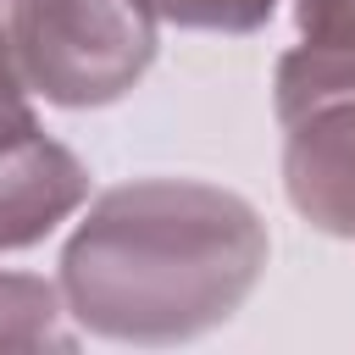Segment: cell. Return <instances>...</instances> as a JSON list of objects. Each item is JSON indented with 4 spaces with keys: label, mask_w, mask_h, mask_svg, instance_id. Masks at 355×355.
<instances>
[{
    "label": "cell",
    "mask_w": 355,
    "mask_h": 355,
    "mask_svg": "<svg viewBox=\"0 0 355 355\" xmlns=\"http://www.w3.org/2000/svg\"><path fill=\"white\" fill-rule=\"evenodd\" d=\"M166 28L189 33H255L277 17L283 0H144Z\"/></svg>",
    "instance_id": "cell-6"
},
{
    "label": "cell",
    "mask_w": 355,
    "mask_h": 355,
    "mask_svg": "<svg viewBox=\"0 0 355 355\" xmlns=\"http://www.w3.org/2000/svg\"><path fill=\"white\" fill-rule=\"evenodd\" d=\"M294 11V28L300 33H322V28H338L355 17V0H288Z\"/></svg>",
    "instance_id": "cell-8"
},
{
    "label": "cell",
    "mask_w": 355,
    "mask_h": 355,
    "mask_svg": "<svg viewBox=\"0 0 355 355\" xmlns=\"http://www.w3.org/2000/svg\"><path fill=\"white\" fill-rule=\"evenodd\" d=\"M28 133H39V116H33V89L22 78V61L11 50V28L0 17V150L6 144H22Z\"/></svg>",
    "instance_id": "cell-7"
},
{
    "label": "cell",
    "mask_w": 355,
    "mask_h": 355,
    "mask_svg": "<svg viewBox=\"0 0 355 355\" xmlns=\"http://www.w3.org/2000/svg\"><path fill=\"white\" fill-rule=\"evenodd\" d=\"M67 300L33 272H0V349H72Z\"/></svg>",
    "instance_id": "cell-5"
},
{
    "label": "cell",
    "mask_w": 355,
    "mask_h": 355,
    "mask_svg": "<svg viewBox=\"0 0 355 355\" xmlns=\"http://www.w3.org/2000/svg\"><path fill=\"white\" fill-rule=\"evenodd\" d=\"M6 28L28 89L61 111L116 105L161 50L144 0H6Z\"/></svg>",
    "instance_id": "cell-2"
},
{
    "label": "cell",
    "mask_w": 355,
    "mask_h": 355,
    "mask_svg": "<svg viewBox=\"0 0 355 355\" xmlns=\"http://www.w3.org/2000/svg\"><path fill=\"white\" fill-rule=\"evenodd\" d=\"M283 194L327 239H355V100L283 122Z\"/></svg>",
    "instance_id": "cell-3"
},
{
    "label": "cell",
    "mask_w": 355,
    "mask_h": 355,
    "mask_svg": "<svg viewBox=\"0 0 355 355\" xmlns=\"http://www.w3.org/2000/svg\"><path fill=\"white\" fill-rule=\"evenodd\" d=\"M266 255V222L244 194L200 178H133L89 200L55 288L78 333L189 344L255 294Z\"/></svg>",
    "instance_id": "cell-1"
},
{
    "label": "cell",
    "mask_w": 355,
    "mask_h": 355,
    "mask_svg": "<svg viewBox=\"0 0 355 355\" xmlns=\"http://www.w3.org/2000/svg\"><path fill=\"white\" fill-rule=\"evenodd\" d=\"M89 200V166L44 128L0 150V255L44 244Z\"/></svg>",
    "instance_id": "cell-4"
}]
</instances>
